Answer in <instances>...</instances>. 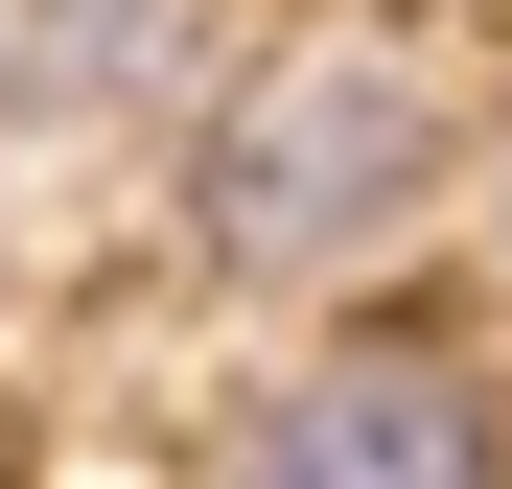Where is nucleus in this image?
<instances>
[{
	"label": "nucleus",
	"instance_id": "nucleus-1",
	"mask_svg": "<svg viewBox=\"0 0 512 489\" xmlns=\"http://www.w3.org/2000/svg\"><path fill=\"white\" fill-rule=\"evenodd\" d=\"M163 140H187V233L233 280H350L443 210V70L373 47V24H303V47L210 70V117H163Z\"/></svg>",
	"mask_w": 512,
	"mask_h": 489
},
{
	"label": "nucleus",
	"instance_id": "nucleus-2",
	"mask_svg": "<svg viewBox=\"0 0 512 489\" xmlns=\"http://www.w3.org/2000/svg\"><path fill=\"white\" fill-rule=\"evenodd\" d=\"M210 489H512V420H489V373L443 326H350V350L233 396Z\"/></svg>",
	"mask_w": 512,
	"mask_h": 489
}]
</instances>
